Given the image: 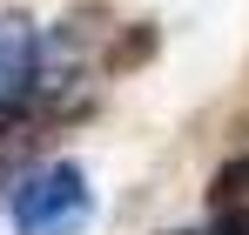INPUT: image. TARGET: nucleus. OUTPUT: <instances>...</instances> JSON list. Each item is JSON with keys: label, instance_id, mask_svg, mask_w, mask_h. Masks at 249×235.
I'll return each instance as SVG.
<instances>
[{"label": "nucleus", "instance_id": "obj_1", "mask_svg": "<svg viewBox=\"0 0 249 235\" xmlns=\"http://www.w3.org/2000/svg\"><path fill=\"white\" fill-rule=\"evenodd\" d=\"M14 235H81L88 215H94V195H88V175L74 161H54L41 175H27L14 188Z\"/></svg>", "mask_w": 249, "mask_h": 235}, {"label": "nucleus", "instance_id": "obj_2", "mask_svg": "<svg viewBox=\"0 0 249 235\" xmlns=\"http://www.w3.org/2000/svg\"><path fill=\"white\" fill-rule=\"evenodd\" d=\"M34 87V34L20 20H0V115Z\"/></svg>", "mask_w": 249, "mask_h": 235}, {"label": "nucleus", "instance_id": "obj_3", "mask_svg": "<svg viewBox=\"0 0 249 235\" xmlns=\"http://www.w3.org/2000/svg\"><path fill=\"white\" fill-rule=\"evenodd\" d=\"M215 201L229 208V201H249V161H229L222 175H215Z\"/></svg>", "mask_w": 249, "mask_h": 235}, {"label": "nucleus", "instance_id": "obj_4", "mask_svg": "<svg viewBox=\"0 0 249 235\" xmlns=\"http://www.w3.org/2000/svg\"><path fill=\"white\" fill-rule=\"evenodd\" d=\"M209 235H249V222H222V229H209Z\"/></svg>", "mask_w": 249, "mask_h": 235}]
</instances>
